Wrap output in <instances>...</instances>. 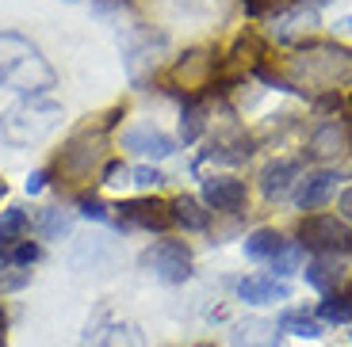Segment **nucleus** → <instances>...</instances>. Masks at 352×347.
I'll return each instance as SVG.
<instances>
[{
  "label": "nucleus",
  "instance_id": "obj_7",
  "mask_svg": "<svg viewBox=\"0 0 352 347\" xmlns=\"http://www.w3.org/2000/svg\"><path fill=\"white\" fill-rule=\"evenodd\" d=\"M123 149L142 153V156H168L176 145H173V138H165L157 130H131V134H123Z\"/></svg>",
  "mask_w": 352,
  "mask_h": 347
},
{
  "label": "nucleus",
  "instance_id": "obj_27",
  "mask_svg": "<svg viewBox=\"0 0 352 347\" xmlns=\"http://www.w3.org/2000/svg\"><path fill=\"white\" fill-rule=\"evenodd\" d=\"M199 347H211V344H199Z\"/></svg>",
  "mask_w": 352,
  "mask_h": 347
},
{
  "label": "nucleus",
  "instance_id": "obj_23",
  "mask_svg": "<svg viewBox=\"0 0 352 347\" xmlns=\"http://www.w3.org/2000/svg\"><path fill=\"white\" fill-rule=\"evenodd\" d=\"M337 206H341L344 217H352V187H349V191H341V202H337Z\"/></svg>",
  "mask_w": 352,
  "mask_h": 347
},
{
  "label": "nucleus",
  "instance_id": "obj_22",
  "mask_svg": "<svg viewBox=\"0 0 352 347\" xmlns=\"http://www.w3.org/2000/svg\"><path fill=\"white\" fill-rule=\"evenodd\" d=\"M43 187H46V172H35L27 180V191H43Z\"/></svg>",
  "mask_w": 352,
  "mask_h": 347
},
{
  "label": "nucleus",
  "instance_id": "obj_16",
  "mask_svg": "<svg viewBox=\"0 0 352 347\" xmlns=\"http://www.w3.org/2000/svg\"><path fill=\"white\" fill-rule=\"evenodd\" d=\"M268 263H272L276 275H291V271H299V248H295V244H291V248L283 244V248L276 252V256H272Z\"/></svg>",
  "mask_w": 352,
  "mask_h": 347
},
{
  "label": "nucleus",
  "instance_id": "obj_15",
  "mask_svg": "<svg viewBox=\"0 0 352 347\" xmlns=\"http://www.w3.org/2000/svg\"><path fill=\"white\" fill-rule=\"evenodd\" d=\"M318 317L326 324H344V321H352V298H326L322 302V309H318Z\"/></svg>",
  "mask_w": 352,
  "mask_h": 347
},
{
  "label": "nucleus",
  "instance_id": "obj_13",
  "mask_svg": "<svg viewBox=\"0 0 352 347\" xmlns=\"http://www.w3.org/2000/svg\"><path fill=\"white\" fill-rule=\"evenodd\" d=\"M280 332H291V336H302V339H318L322 336V321L310 317V313H283Z\"/></svg>",
  "mask_w": 352,
  "mask_h": 347
},
{
  "label": "nucleus",
  "instance_id": "obj_5",
  "mask_svg": "<svg viewBox=\"0 0 352 347\" xmlns=\"http://www.w3.org/2000/svg\"><path fill=\"white\" fill-rule=\"evenodd\" d=\"M238 298L249 305H268V302H287L291 287L276 275H249L238 283Z\"/></svg>",
  "mask_w": 352,
  "mask_h": 347
},
{
  "label": "nucleus",
  "instance_id": "obj_19",
  "mask_svg": "<svg viewBox=\"0 0 352 347\" xmlns=\"http://www.w3.org/2000/svg\"><path fill=\"white\" fill-rule=\"evenodd\" d=\"M80 214H85V217H96V222H107V206L96 199V195H92V199L85 195V199H80Z\"/></svg>",
  "mask_w": 352,
  "mask_h": 347
},
{
  "label": "nucleus",
  "instance_id": "obj_1",
  "mask_svg": "<svg viewBox=\"0 0 352 347\" xmlns=\"http://www.w3.org/2000/svg\"><path fill=\"white\" fill-rule=\"evenodd\" d=\"M299 248L314 256H344L352 252V229L337 214H310L299 226Z\"/></svg>",
  "mask_w": 352,
  "mask_h": 347
},
{
  "label": "nucleus",
  "instance_id": "obj_18",
  "mask_svg": "<svg viewBox=\"0 0 352 347\" xmlns=\"http://www.w3.org/2000/svg\"><path fill=\"white\" fill-rule=\"evenodd\" d=\"M184 119H188V122H184V141H195V138H199V130H203V107L192 104Z\"/></svg>",
  "mask_w": 352,
  "mask_h": 347
},
{
  "label": "nucleus",
  "instance_id": "obj_12",
  "mask_svg": "<svg viewBox=\"0 0 352 347\" xmlns=\"http://www.w3.org/2000/svg\"><path fill=\"white\" fill-rule=\"evenodd\" d=\"M283 248V237L276 229H253L245 237V256L249 260H272L276 252Z\"/></svg>",
  "mask_w": 352,
  "mask_h": 347
},
{
  "label": "nucleus",
  "instance_id": "obj_20",
  "mask_svg": "<svg viewBox=\"0 0 352 347\" xmlns=\"http://www.w3.org/2000/svg\"><path fill=\"white\" fill-rule=\"evenodd\" d=\"M43 229H46V233H65V229H69V222H65V217L58 214V210H46V217H43Z\"/></svg>",
  "mask_w": 352,
  "mask_h": 347
},
{
  "label": "nucleus",
  "instance_id": "obj_8",
  "mask_svg": "<svg viewBox=\"0 0 352 347\" xmlns=\"http://www.w3.org/2000/svg\"><path fill=\"white\" fill-rule=\"evenodd\" d=\"M295 176H299V165H295V160H280V165H268V168L261 172V187H264V195H268V199H283Z\"/></svg>",
  "mask_w": 352,
  "mask_h": 347
},
{
  "label": "nucleus",
  "instance_id": "obj_21",
  "mask_svg": "<svg viewBox=\"0 0 352 347\" xmlns=\"http://www.w3.org/2000/svg\"><path fill=\"white\" fill-rule=\"evenodd\" d=\"M134 183H165V176L157 172V168H134Z\"/></svg>",
  "mask_w": 352,
  "mask_h": 347
},
{
  "label": "nucleus",
  "instance_id": "obj_4",
  "mask_svg": "<svg viewBox=\"0 0 352 347\" xmlns=\"http://www.w3.org/2000/svg\"><path fill=\"white\" fill-rule=\"evenodd\" d=\"M344 176L333 172V168H318V172H310L307 180L299 183V191H295V202H299L302 210H314L322 206V202H329L337 195V183H341Z\"/></svg>",
  "mask_w": 352,
  "mask_h": 347
},
{
  "label": "nucleus",
  "instance_id": "obj_3",
  "mask_svg": "<svg viewBox=\"0 0 352 347\" xmlns=\"http://www.w3.org/2000/svg\"><path fill=\"white\" fill-rule=\"evenodd\" d=\"M119 217L123 222H131V226H138V229H157V233H165L168 226H173V206L168 202H161V199H126V202H119Z\"/></svg>",
  "mask_w": 352,
  "mask_h": 347
},
{
  "label": "nucleus",
  "instance_id": "obj_2",
  "mask_svg": "<svg viewBox=\"0 0 352 347\" xmlns=\"http://www.w3.org/2000/svg\"><path fill=\"white\" fill-rule=\"evenodd\" d=\"M142 267L153 271L161 283H184L192 278V252L184 241H157L142 252Z\"/></svg>",
  "mask_w": 352,
  "mask_h": 347
},
{
  "label": "nucleus",
  "instance_id": "obj_25",
  "mask_svg": "<svg viewBox=\"0 0 352 347\" xmlns=\"http://www.w3.org/2000/svg\"><path fill=\"white\" fill-rule=\"evenodd\" d=\"M349 119H352V104H349Z\"/></svg>",
  "mask_w": 352,
  "mask_h": 347
},
{
  "label": "nucleus",
  "instance_id": "obj_6",
  "mask_svg": "<svg viewBox=\"0 0 352 347\" xmlns=\"http://www.w3.org/2000/svg\"><path fill=\"white\" fill-rule=\"evenodd\" d=\"M203 199L214 210H241L249 191H245V183L234 180V176H211V180L203 183Z\"/></svg>",
  "mask_w": 352,
  "mask_h": 347
},
{
  "label": "nucleus",
  "instance_id": "obj_11",
  "mask_svg": "<svg viewBox=\"0 0 352 347\" xmlns=\"http://www.w3.org/2000/svg\"><path fill=\"white\" fill-rule=\"evenodd\" d=\"M173 222L176 226H184V229H192V233H199V229L211 226V214H207L192 195H180V199L173 202Z\"/></svg>",
  "mask_w": 352,
  "mask_h": 347
},
{
  "label": "nucleus",
  "instance_id": "obj_29",
  "mask_svg": "<svg viewBox=\"0 0 352 347\" xmlns=\"http://www.w3.org/2000/svg\"><path fill=\"white\" fill-rule=\"evenodd\" d=\"M344 298H352V294H344Z\"/></svg>",
  "mask_w": 352,
  "mask_h": 347
},
{
  "label": "nucleus",
  "instance_id": "obj_26",
  "mask_svg": "<svg viewBox=\"0 0 352 347\" xmlns=\"http://www.w3.org/2000/svg\"><path fill=\"white\" fill-rule=\"evenodd\" d=\"M0 195H4V183H0Z\"/></svg>",
  "mask_w": 352,
  "mask_h": 347
},
{
  "label": "nucleus",
  "instance_id": "obj_24",
  "mask_svg": "<svg viewBox=\"0 0 352 347\" xmlns=\"http://www.w3.org/2000/svg\"><path fill=\"white\" fill-rule=\"evenodd\" d=\"M4 328H8V317H4V309H0V347H4V339H8V336H4Z\"/></svg>",
  "mask_w": 352,
  "mask_h": 347
},
{
  "label": "nucleus",
  "instance_id": "obj_17",
  "mask_svg": "<svg viewBox=\"0 0 352 347\" xmlns=\"http://www.w3.org/2000/svg\"><path fill=\"white\" fill-rule=\"evenodd\" d=\"M295 0H245V12L249 16H264V12H283L291 8Z\"/></svg>",
  "mask_w": 352,
  "mask_h": 347
},
{
  "label": "nucleus",
  "instance_id": "obj_14",
  "mask_svg": "<svg viewBox=\"0 0 352 347\" xmlns=\"http://www.w3.org/2000/svg\"><path fill=\"white\" fill-rule=\"evenodd\" d=\"M27 229V210L23 206H8L0 214V241H23Z\"/></svg>",
  "mask_w": 352,
  "mask_h": 347
},
{
  "label": "nucleus",
  "instance_id": "obj_9",
  "mask_svg": "<svg viewBox=\"0 0 352 347\" xmlns=\"http://www.w3.org/2000/svg\"><path fill=\"white\" fill-rule=\"evenodd\" d=\"M302 275H307V283H310L314 290H322V294H329V290H337V287H341L344 271L337 267V263L329 260V256H318L314 263H307V271H302Z\"/></svg>",
  "mask_w": 352,
  "mask_h": 347
},
{
  "label": "nucleus",
  "instance_id": "obj_28",
  "mask_svg": "<svg viewBox=\"0 0 352 347\" xmlns=\"http://www.w3.org/2000/svg\"><path fill=\"white\" fill-rule=\"evenodd\" d=\"M268 347H276V344H268Z\"/></svg>",
  "mask_w": 352,
  "mask_h": 347
},
{
  "label": "nucleus",
  "instance_id": "obj_10",
  "mask_svg": "<svg viewBox=\"0 0 352 347\" xmlns=\"http://www.w3.org/2000/svg\"><path fill=\"white\" fill-rule=\"evenodd\" d=\"M344 145H349V130L337 126V122H326L310 141V156H341Z\"/></svg>",
  "mask_w": 352,
  "mask_h": 347
}]
</instances>
